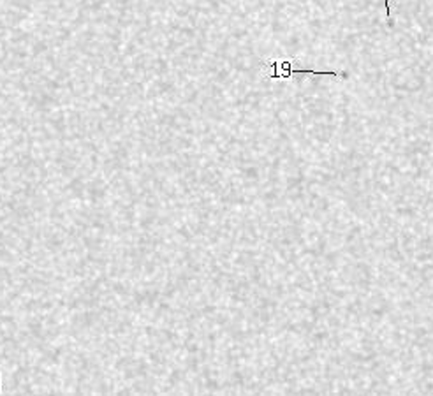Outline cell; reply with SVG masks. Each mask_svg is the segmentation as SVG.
Returning a JSON list of instances; mask_svg holds the SVG:
<instances>
[]
</instances>
